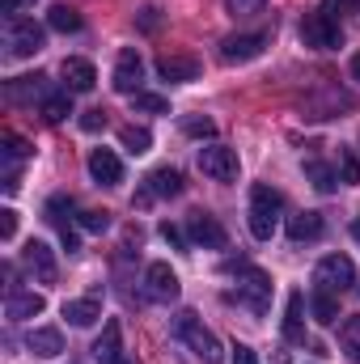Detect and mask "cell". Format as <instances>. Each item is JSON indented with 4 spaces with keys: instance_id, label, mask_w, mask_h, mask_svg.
<instances>
[{
    "instance_id": "obj_3",
    "label": "cell",
    "mask_w": 360,
    "mask_h": 364,
    "mask_svg": "<svg viewBox=\"0 0 360 364\" xmlns=\"http://www.w3.org/2000/svg\"><path fill=\"white\" fill-rule=\"evenodd\" d=\"M280 208H284V195L268 186V182H259L255 191H250V233L259 237V242H268L271 233H275V225H280Z\"/></svg>"
},
{
    "instance_id": "obj_26",
    "label": "cell",
    "mask_w": 360,
    "mask_h": 364,
    "mask_svg": "<svg viewBox=\"0 0 360 364\" xmlns=\"http://www.w3.org/2000/svg\"><path fill=\"white\" fill-rule=\"evenodd\" d=\"M43 81H47L43 73H34V77H17V81H9V97H13V102H30V97H38V93L47 90Z\"/></svg>"
},
{
    "instance_id": "obj_36",
    "label": "cell",
    "mask_w": 360,
    "mask_h": 364,
    "mask_svg": "<svg viewBox=\"0 0 360 364\" xmlns=\"http://www.w3.org/2000/svg\"><path fill=\"white\" fill-rule=\"evenodd\" d=\"M13 233H17V212H13V208H4V212H0V237H4V242H13Z\"/></svg>"
},
{
    "instance_id": "obj_21",
    "label": "cell",
    "mask_w": 360,
    "mask_h": 364,
    "mask_svg": "<svg viewBox=\"0 0 360 364\" xmlns=\"http://www.w3.org/2000/svg\"><path fill=\"white\" fill-rule=\"evenodd\" d=\"M9 318L13 322H26V318H38L43 309H47V301L38 296V292H9Z\"/></svg>"
},
{
    "instance_id": "obj_22",
    "label": "cell",
    "mask_w": 360,
    "mask_h": 364,
    "mask_svg": "<svg viewBox=\"0 0 360 364\" xmlns=\"http://www.w3.org/2000/svg\"><path fill=\"white\" fill-rule=\"evenodd\" d=\"M26 348H30L34 356H60V352H64V335H60L55 326H38V331H30Z\"/></svg>"
},
{
    "instance_id": "obj_1",
    "label": "cell",
    "mask_w": 360,
    "mask_h": 364,
    "mask_svg": "<svg viewBox=\"0 0 360 364\" xmlns=\"http://www.w3.org/2000/svg\"><path fill=\"white\" fill-rule=\"evenodd\" d=\"M238 267V284L225 292V301H238L246 305L250 314H268V301H271V279L259 267H242V263H229V272Z\"/></svg>"
},
{
    "instance_id": "obj_19",
    "label": "cell",
    "mask_w": 360,
    "mask_h": 364,
    "mask_svg": "<svg viewBox=\"0 0 360 364\" xmlns=\"http://www.w3.org/2000/svg\"><path fill=\"white\" fill-rule=\"evenodd\" d=\"M301 309H305V296L288 292V301H284V339L288 343H305V318H301Z\"/></svg>"
},
{
    "instance_id": "obj_42",
    "label": "cell",
    "mask_w": 360,
    "mask_h": 364,
    "mask_svg": "<svg viewBox=\"0 0 360 364\" xmlns=\"http://www.w3.org/2000/svg\"><path fill=\"white\" fill-rule=\"evenodd\" d=\"M335 9H360V0H327V13L335 17Z\"/></svg>"
},
{
    "instance_id": "obj_16",
    "label": "cell",
    "mask_w": 360,
    "mask_h": 364,
    "mask_svg": "<svg viewBox=\"0 0 360 364\" xmlns=\"http://www.w3.org/2000/svg\"><path fill=\"white\" fill-rule=\"evenodd\" d=\"M90 174L102 182V186H119V182H123V161H119L110 149H93L90 153Z\"/></svg>"
},
{
    "instance_id": "obj_13",
    "label": "cell",
    "mask_w": 360,
    "mask_h": 364,
    "mask_svg": "<svg viewBox=\"0 0 360 364\" xmlns=\"http://www.w3.org/2000/svg\"><path fill=\"white\" fill-rule=\"evenodd\" d=\"M93 360L97 364H127V356H123V326L115 318L102 326V335L93 343Z\"/></svg>"
},
{
    "instance_id": "obj_18",
    "label": "cell",
    "mask_w": 360,
    "mask_h": 364,
    "mask_svg": "<svg viewBox=\"0 0 360 364\" xmlns=\"http://www.w3.org/2000/svg\"><path fill=\"white\" fill-rule=\"evenodd\" d=\"M144 191H149L153 199H174V195H182V174L174 166H162V170H153V174L144 178Z\"/></svg>"
},
{
    "instance_id": "obj_15",
    "label": "cell",
    "mask_w": 360,
    "mask_h": 364,
    "mask_svg": "<svg viewBox=\"0 0 360 364\" xmlns=\"http://www.w3.org/2000/svg\"><path fill=\"white\" fill-rule=\"evenodd\" d=\"M64 318L73 326H93L102 318V292L93 288L90 296H77V301H64Z\"/></svg>"
},
{
    "instance_id": "obj_37",
    "label": "cell",
    "mask_w": 360,
    "mask_h": 364,
    "mask_svg": "<svg viewBox=\"0 0 360 364\" xmlns=\"http://www.w3.org/2000/svg\"><path fill=\"white\" fill-rule=\"evenodd\" d=\"M162 237H166L174 250H182V246H186V242H182V229H179V225H170V220H162Z\"/></svg>"
},
{
    "instance_id": "obj_2",
    "label": "cell",
    "mask_w": 360,
    "mask_h": 364,
    "mask_svg": "<svg viewBox=\"0 0 360 364\" xmlns=\"http://www.w3.org/2000/svg\"><path fill=\"white\" fill-rule=\"evenodd\" d=\"M174 335H179L182 343L195 352V360H203V364H221L225 360V352H221V339L195 318V314H179V322H174Z\"/></svg>"
},
{
    "instance_id": "obj_20",
    "label": "cell",
    "mask_w": 360,
    "mask_h": 364,
    "mask_svg": "<svg viewBox=\"0 0 360 364\" xmlns=\"http://www.w3.org/2000/svg\"><path fill=\"white\" fill-rule=\"evenodd\" d=\"M322 212H297V216H288V237L292 242H318L322 237Z\"/></svg>"
},
{
    "instance_id": "obj_31",
    "label": "cell",
    "mask_w": 360,
    "mask_h": 364,
    "mask_svg": "<svg viewBox=\"0 0 360 364\" xmlns=\"http://www.w3.org/2000/svg\"><path fill=\"white\" fill-rule=\"evenodd\" d=\"M132 102H136V110H149V114H170V102H166L162 93H144V90H140Z\"/></svg>"
},
{
    "instance_id": "obj_6",
    "label": "cell",
    "mask_w": 360,
    "mask_h": 364,
    "mask_svg": "<svg viewBox=\"0 0 360 364\" xmlns=\"http://www.w3.org/2000/svg\"><path fill=\"white\" fill-rule=\"evenodd\" d=\"M301 43H305V47H318V51H331V47L344 43V30H339V21L322 9V13H309V17L301 21Z\"/></svg>"
},
{
    "instance_id": "obj_4",
    "label": "cell",
    "mask_w": 360,
    "mask_h": 364,
    "mask_svg": "<svg viewBox=\"0 0 360 364\" xmlns=\"http://www.w3.org/2000/svg\"><path fill=\"white\" fill-rule=\"evenodd\" d=\"M199 170H203L212 182H238V174H242L238 149H225V144H203V149H199Z\"/></svg>"
},
{
    "instance_id": "obj_9",
    "label": "cell",
    "mask_w": 360,
    "mask_h": 364,
    "mask_svg": "<svg viewBox=\"0 0 360 364\" xmlns=\"http://www.w3.org/2000/svg\"><path fill=\"white\" fill-rule=\"evenodd\" d=\"M186 233H191V242H195V246H203V250H225V246H229L225 225H221L216 216H208V212H191Z\"/></svg>"
},
{
    "instance_id": "obj_32",
    "label": "cell",
    "mask_w": 360,
    "mask_h": 364,
    "mask_svg": "<svg viewBox=\"0 0 360 364\" xmlns=\"http://www.w3.org/2000/svg\"><path fill=\"white\" fill-rule=\"evenodd\" d=\"M339 174H344L348 186H356L360 182V157L352 153V149H339Z\"/></svg>"
},
{
    "instance_id": "obj_23",
    "label": "cell",
    "mask_w": 360,
    "mask_h": 364,
    "mask_svg": "<svg viewBox=\"0 0 360 364\" xmlns=\"http://www.w3.org/2000/svg\"><path fill=\"white\" fill-rule=\"evenodd\" d=\"M47 26H51V30H60V34H77L85 21H81V13H77L73 4H51V13H47Z\"/></svg>"
},
{
    "instance_id": "obj_43",
    "label": "cell",
    "mask_w": 360,
    "mask_h": 364,
    "mask_svg": "<svg viewBox=\"0 0 360 364\" xmlns=\"http://www.w3.org/2000/svg\"><path fill=\"white\" fill-rule=\"evenodd\" d=\"M17 4H21V0H4V13L13 17V13H17Z\"/></svg>"
},
{
    "instance_id": "obj_39",
    "label": "cell",
    "mask_w": 360,
    "mask_h": 364,
    "mask_svg": "<svg viewBox=\"0 0 360 364\" xmlns=\"http://www.w3.org/2000/svg\"><path fill=\"white\" fill-rule=\"evenodd\" d=\"M162 26V9H144L140 13V30H157Z\"/></svg>"
},
{
    "instance_id": "obj_11",
    "label": "cell",
    "mask_w": 360,
    "mask_h": 364,
    "mask_svg": "<svg viewBox=\"0 0 360 364\" xmlns=\"http://www.w3.org/2000/svg\"><path fill=\"white\" fill-rule=\"evenodd\" d=\"M144 284H149V296L162 301V305L179 301V292H182V284H179V275L170 272V263H153V267L144 272Z\"/></svg>"
},
{
    "instance_id": "obj_25",
    "label": "cell",
    "mask_w": 360,
    "mask_h": 364,
    "mask_svg": "<svg viewBox=\"0 0 360 364\" xmlns=\"http://www.w3.org/2000/svg\"><path fill=\"white\" fill-rule=\"evenodd\" d=\"M73 208H77V203H73L68 195H51V199H47V220L60 229V237L73 233V225H68V212H73Z\"/></svg>"
},
{
    "instance_id": "obj_40",
    "label": "cell",
    "mask_w": 360,
    "mask_h": 364,
    "mask_svg": "<svg viewBox=\"0 0 360 364\" xmlns=\"http://www.w3.org/2000/svg\"><path fill=\"white\" fill-rule=\"evenodd\" d=\"M229 364H259V356H255L246 343H238V348H233V360H229Z\"/></svg>"
},
{
    "instance_id": "obj_33",
    "label": "cell",
    "mask_w": 360,
    "mask_h": 364,
    "mask_svg": "<svg viewBox=\"0 0 360 364\" xmlns=\"http://www.w3.org/2000/svg\"><path fill=\"white\" fill-rule=\"evenodd\" d=\"M182 132H186V136H195V140H208V136L216 132V123H212V119H203V114H191V119H182Z\"/></svg>"
},
{
    "instance_id": "obj_27",
    "label": "cell",
    "mask_w": 360,
    "mask_h": 364,
    "mask_svg": "<svg viewBox=\"0 0 360 364\" xmlns=\"http://www.w3.org/2000/svg\"><path fill=\"white\" fill-rule=\"evenodd\" d=\"M73 114V97L68 93H51V97H43V119L47 123H64Z\"/></svg>"
},
{
    "instance_id": "obj_44",
    "label": "cell",
    "mask_w": 360,
    "mask_h": 364,
    "mask_svg": "<svg viewBox=\"0 0 360 364\" xmlns=\"http://www.w3.org/2000/svg\"><path fill=\"white\" fill-rule=\"evenodd\" d=\"M352 77H356V81H360V51H356V55H352Z\"/></svg>"
},
{
    "instance_id": "obj_10",
    "label": "cell",
    "mask_w": 360,
    "mask_h": 364,
    "mask_svg": "<svg viewBox=\"0 0 360 364\" xmlns=\"http://www.w3.org/2000/svg\"><path fill=\"white\" fill-rule=\"evenodd\" d=\"M263 47H268V34H229L221 43V60L225 64H246V60L263 55Z\"/></svg>"
},
{
    "instance_id": "obj_41",
    "label": "cell",
    "mask_w": 360,
    "mask_h": 364,
    "mask_svg": "<svg viewBox=\"0 0 360 364\" xmlns=\"http://www.w3.org/2000/svg\"><path fill=\"white\" fill-rule=\"evenodd\" d=\"M225 4H229L233 13H255V9H259L263 0H225Z\"/></svg>"
},
{
    "instance_id": "obj_35",
    "label": "cell",
    "mask_w": 360,
    "mask_h": 364,
    "mask_svg": "<svg viewBox=\"0 0 360 364\" xmlns=\"http://www.w3.org/2000/svg\"><path fill=\"white\" fill-rule=\"evenodd\" d=\"M30 153H34V149H30V144H26L17 132H4V157H9V161H17V157H30Z\"/></svg>"
},
{
    "instance_id": "obj_45",
    "label": "cell",
    "mask_w": 360,
    "mask_h": 364,
    "mask_svg": "<svg viewBox=\"0 0 360 364\" xmlns=\"http://www.w3.org/2000/svg\"><path fill=\"white\" fill-rule=\"evenodd\" d=\"M352 237H356V242H360V216H356V220H352Z\"/></svg>"
},
{
    "instance_id": "obj_12",
    "label": "cell",
    "mask_w": 360,
    "mask_h": 364,
    "mask_svg": "<svg viewBox=\"0 0 360 364\" xmlns=\"http://www.w3.org/2000/svg\"><path fill=\"white\" fill-rule=\"evenodd\" d=\"M21 259H26V272L34 275L38 284H55L60 267H55V255H51V246H47V242H30Z\"/></svg>"
},
{
    "instance_id": "obj_17",
    "label": "cell",
    "mask_w": 360,
    "mask_h": 364,
    "mask_svg": "<svg viewBox=\"0 0 360 364\" xmlns=\"http://www.w3.org/2000/svg\"><path fill=\"white\" fill-rule=\"evenodd\" d=\"M60 73H64L68 93H90L93 85H97V73H93L90 60H77V55H73V60H64V68H60Z\"/></svg>"
},
{
    "instance_id": "obj_28",
    "label": "cell",
    "mask_w": 360,
    "mask_h": 364,
    "mask_svg": "<svg viewBox=\"0 0 360 364\" xmlns=\"http://www.w3.org/2000/svg\"><path fill=\"white\" fill-rule=\"evenodd\" d=\"M119 140H123V149H127L132 157H140V153H149V144H153V136H149V127H123V132H119Z\"/></svg>"
},
{
    "instance_id": "obj_29",
    "label": "cell",
    "mask_w": 360,
    "mask_h": 364,
    "mask_svg": "<svg viewBox=\"0 0 360 364\" xmlns=\"http://www.w3.org/2000/svg\"><path fill=\"white\" fill-rule=\"evenodd\" d=\"M339 343H344V352H348L352 360H360V314H352V318L339 326Z\"/></svg>"
},
{
    "instance_id": "obj_34",
    "label": "cell",
    "mask_w": 360,
    "mask_h": 364,
    "mask_svg": "<svg viewBox=\"0 0 360 364\" xmlns=\"http://www.w3.org/2000/svg\"><path fill=\"white\" fill-rule=\"evenodd\" d=\"M77 225L90 229V233H106V229H110V212H97V208H93V212H81Z\"/></svg>"
},
{
    "instance_id": "obj_8",
    "label": "cell",
    "mask_w": 360,
    "mask_h": 364,
    "mask_svg": "<svg viewBox=\"0 0 360 364\" xmlns=\"http://www.w3.org/2000/svg\"><path fill=\"white\" fill-rule=\"evenodd\" d=\"M140 81H144V60H140L136 47H123L119 60H115V77H110V85H115L119 93H127V97H136V93H140Z\"/></svg>"
},
{
    "instance_id": "obj_30",
    "label": "cell",
    "mask_w": 360,
    "mask_h": 364,
    "mask_svg": "<svg viewBox=\"0 0 360 364\" xmlns=\"http://www.w3.org/2000/svg\"><path fill=\"white\" fill-rule=\"evenodd\" d=\"M305 174L314 178V186H318L322 195H331V191H335V170H331V166H322V161H309V166H305Z\"/></svg>"
},
{
    "instance_id": "obj_7",
    "label": "cell",
    "mask_w": 360,
    "mask_h": 364,
    "mask_svg": "<svg viewBox=\"0 0 360 364\" xmlns=\"http://www.w3.org/2000/svg\"><path fill=\"white\" fill-rule=\"evenodd\" d=\"M4 43H9V55H13V60H26V55H34V51L43 47V26H38L34 17H9Z\"/></svg>"
},
{
    "instance_id": "obj_5",
    "label": "cell",
    "mask_w": 360,
    "mask_h": 364,
    "mask_svg": "<svg viewBox=\"0 0 360 364\" xmlns=\"http://www.w3.org/2000/svg\"><path fill=\"white\" fill-rule=\"evenodd\" d=\"M314 284H318L322 292H348V288L356 284L352 259H348V255H327V259L314 267Z\"/></svg>"
},
{
    "instance_id": "obj_14",
    "label": "cell",
    "mask_w": 360,
    "mask_h": 364,
    "mask_svg": "<svg viewBox=\"0 0 360 364\" xmlns=\"http://www.w3.org/2000/svg\"><path fill=\"white\" fill-rule=\"evenodd\" d=\"M157 77L170 81V85H186L199 77V60L195 55H162L157 60Z\"/></svg>"
},
{
    "instance_id": "obj_24",
    "label": "cell",
    "mask_w": 360,
    "mask_h": 364,
    "mask_svg": "<svg viewBox=\"0 0 360 364\" xmlns=\"http://www.w3.org/2000/svg\"><path fill=\"white\" fill-rule=\"evenodd\" d=\"M309 314H314L318 326H331V322L339 318V301H335V292H322V288H318V292L309 296Z\"/></svg>"
},
{
    "instance_id": "obj_38",
    "label": "cell",
    "mask_w": 360,
    "mask_h": 364,
    "mask_svg": "<svg viewBox=\"0 0 360 364\" xmlns=\"http://www.w3.org/2000/svg\"><path fill=\"white\" fill-rule=\"evenodd\" d=\"M81 127H85V132H102V127H106V114H102V110H90V114H81Z\"/></svg>"
}]
</instances>
